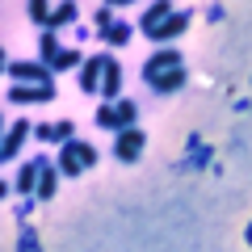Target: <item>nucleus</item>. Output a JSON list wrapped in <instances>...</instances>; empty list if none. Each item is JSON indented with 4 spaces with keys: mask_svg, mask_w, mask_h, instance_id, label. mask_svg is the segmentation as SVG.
<instances>
[{
    "mask_svg": "<svg viewBox=\"0 0 252 252\" xmlns=\"http://www.w3.org/2000/svg\"><path fill=\"white\" fill-rule=\"evenodd\" d=\"M97 164V147L84 143V139H63V152H59V172H67V177H80L84 168H93Z\"/></svg>",
    "mask_w": 252,
    "mask_h": 252,
    "instance_id": "obj_1",
    "label": "nucleus"
},
{
    "mask_svg": "<svg viewBox=\"0 0 252 252\" xmlns=\"http://www.w3.org/2000/svg\"><path fill=\"white\" fill-rule=\"evenodd\" d=\"M42 63L51 67V72H67V67H80V51H76V46L63 51L59 38H55V30H46L42 34Z\"/></svg>",
    "mask_w": 252,
    "mask_h": 252,
    "instance_id": "obj_2",
    "label": "nucleus"
},
{
    "mask_svg": "<svg viewBox=\"0 0 252 252\" xmlns=\"http://www.w3.org/2000/svg\"><path fill=\"white\" fill-rule=\"evenodd\" d=\"M135 118H139V109H135V101H101V109H97V126H105V130H122V126H135Z\"/></svg>",
    "mask_w": 252,
    "mask_h": 252,
    "instance_id": "obj_3",
    "label": "nucleus"
},
{
    "mask_svg": "<svg viewBox=\"0 0 252 252\" xmlns=\"http://www.w3.org/2000/svg\"><path fill=\"white\" fill-rule=\"evenodd\" d=\"M143 143H147V135L139 126H122V130H118V143H114V160L135 164L139 156H143Z\"/></svg>",
    "mask_w": 252,
    "mask_h": 252,
    "instance_id": "obj_4",
    "label": "nucleus"
},
{
    "mask_svg": "<svg viewBox=\"0 0 252 252\" xmlns=\"http://www.w3.org/2000/svg\"><path fill=\"white\" fill-rule=\"evenodd\" d=\"M9 101L13 105H51L55 101V84H13Z\"/></svg>",
    "mask_w": 252,
    "mask_h": 252,
    "instance_id": "obj_5",
    "label": "nucleus"
},
{
    "mask_svg": "<svg viewBox=\"0 0 252 252\" xmlns=\"http://www.w3.org/2000/svg\"><path fill=\"white\" fill-rule=\"evenodd\" d=\"M189 21H193V13H189V9H181V13H168V17H164V21H160V26H156L147 38H152V42H164V46H168L177 34H185V30H189Z\"/></svg>",
    "mask_w": 252,
    "mask_h": 252,
    "instance_id": "obj_6",
    "label": "nucleus"
},
{
    "mask_svg": "<svg viewBox=\"0 0 252 252\" xmlns=\"http://www.w3.org/2000/svg\"><path fill=\"white\" fill-rule=\"evenodd\" d=\"M59 189V168L46 156H38V181H34V202H51Z\"/></svg>",
    "mask_w": 252,
    "mask_h": 252,
    "instance_id": "obj_7",
    "label": "nucleus"
},
{
    "mask_svg": "<svg viewBox=\"0 0 252 252\" xmlns=\"http://www.w3.org/2000/svg\"><path fill=\"white\" fill-rule=\"evenodd\" d=\"M4 72L13 76V84H51V67H46V63H9V67H4Z\"/></svg>",
    "mask_w": 252,
    "mask_h": 252,
    "instance_id": "obj_8",
    "label": "nucleus"
},
{
    "mask_svg": "<svg viewBox=\"0 0 252 252\" xmlns=\"http://www.w3.org/2000/svg\"><path fill=\"white\" fill-rule=\"evenodd\" d=\"M101 97L105 101H114L118 97V89H122V63L114 59V55H101Z\"/></svg>",
    "mask_w": 252,
    "mask_h": 252,
    "instance_id": "obj_9",
    "label": "nucleus"
},
{
    "mask_svg": "<svg viewBox=\"0 0 252 252\" xmlns=\"http://www.w3.org/2000/svg\"><path fill=\"white\" fill-rule=\"evenodd\" d=\"M168 67H181V51L177 46H164V51H156L152 59L143 63V80H156V76L168 72Z\"/></svg>",
    "mask_w": 252,
    "mask_h": 252,
    "instance_id": "obj_10",
    "label": "nucleus"
},
{
    "mask_svg": "<svg viewBox=\"0 0 252 252\" xmlns=\"http://www.w3.org/2000/svg\"><path fill=\"white\" fill-rule=\"evenodd\" d=\"M30 130H34V126H30L26 118H17V122L9 126V135L0 139V164H4V160H13V156H17V147L26 143V135H30Z\"/></svg>",
    "mask_w": 252,
    "mask_h": 252,
    "instance_id": "obj_11",
    "label": "nucleus"
},
{
    "mask_svg": "<svg viewBox=\"0 0 252 252\" xmlns=\"http://www.w3.org/2000/svg\"><path fill=\"white\" fill-rule=\"evenodd\" d=\"M34 135L46 139V143H63V139H72V135H76V126H72V122H38V126H34Z\"/></svg>",
    "mask_w": 252,
    "mask_h": 252,
    "instance_id": "obj_12",
    "label": "nucleus"
},
{
    "mask_svg": "<svg viewBox=\"0 0 252 252\" xmlns=\"http://www.w3.org/2000/svg\"><path fill=\"white\" fill-rule=\"evenodd\" d=\"M147 84H152L160 97H168V93H177L181 84H185V67H168V72H160L156 80H147Z\"/></svg>",
    "mask_w": 252,
    "mask_h": 252,
    "instance_id": "obj_13",
    "label": "nucleus"
},
{
    "mask_svg": "<svg viewBox=\"0 0 252 252\" xmlns=\"http://www.w3.org/2000/svg\"><path fill=\"white\" fill-rule=\"evenodd\" d=\"M80 17V9H76V0H63L59 9H51V17H46L42 30H63V26H72V21Z\"/></svg>",
    "mask_w": 252,
    "mask_h": 252,
    "instance_id": "obj_14",
    "label": "nucleus"
},
{
    "mask_svg": "<svg viewBox=\"0 0 252 252\" xmlns=\"http://www.w3.org/2000/svg\"><path fill=\"white\" fill-rule=\"evenodd\" d=\"M168 13H172V9H168V0H156L152 9H147V13H143V17H139V34H152V30H156V26H160V21H164V17H168Z\"/></svg>",
    "mask_w": 252,
    "mask_h": 252,
    "instance_id": "obj_15",
    "label": "nucleus"
},
{
    "mask_svg": "<svg viewBox=\"0 0 252 252\" xmlns=\"http://www.w3.org/2000/svg\"><path fill=\"white\" fill-rule=\"evenodd\" d=\"M97 34L105 38L109 46H126V42H130V34H135V30L126 26V21H109V26H105V30H97Z\"/></svg>",
    "mask_w": 252,
    "mask_h": 252,
    "instance_id": "obj_16",
    "label": "nucleus"
},
{
    "mask_svg": "<svg viewBox=\"0 0 252 252\" xmlns=\"http://www.w3.org/2000/svg\"><path fill=\"white\" fill-rule=\"evenodd\" d=\"M97 84H101V55H93V59L80 67V89L84 93H97Z\"/></svg>",
    "mask_w": 252,
    "mask_h": 252,
    "instance_id": "obj_17",
    "label": "nucleus"
},
{
    "mask_svg": "<svg viewBox=\"0 0 252 252\" xmlns=\"http://www.w3.org/2000/svg\"><path fill=\"white\" fill-rule=\"evenodd\" d=\"M34 181H38V156H34V160H26V164H21V172H17V193L34 198Z\"/></svg>",
    "mask_w": 252,
    "mask_h": 252,
    "instance_id": "obj_18",
    "label": "nucleus"
},
{
    "mask_svg": "<svg viewBox=\"0 0 252 252\" xmlns=\"http://www.w3.org/2000/svg\"><path fill=\"white\" fill-rule=\"evenodd\" d=\"M26 13H30V21L46 26V17H51V4H46V0H30V4H26Z\"/></svg>",
    "mask_w": 252,
    "mask_h": 252,
    "instance_id": "obj_19",
    "label": "nucleus"
},
{
    "mask_svg": "<svg viewBox=\"0 0 252 252\" xmlns=\"http://www.w3.org/2000/svg\"><path fill=\"white\" fill-rule=\"evenodd\" d=\"M109 21H114V13H109V9H105V4H101V9H97V17H93V26H97V30H105V26H109Z\"/></svg>",
    "mask_w": 252,
    "mask_h": 252,
    "instance_id": "obj_20",
    "label": "nucleus"
},
{
    "mask_svg": "<svg viewBox=\"0 0 252 252\" xmlns=\"http://www.w3.org/2000/svg\"><path fill=\"white\" fill-rule=\"evenodd\" d=\"M21 248H38V235L34 231H21Z\"/></svg>",
    "mask_w": 252,
    "mask_h": 252,
    "instance_id": "obj_21",
    "label": "nucleus"
},
{
    "mask_svg": "<svg viewBox=\"0 0 252 252\" xmlns=\"http://www.w3.org/2000/svg\"><path fill=\"white\" fill-rule=\"evenodd\" d=\"M122 4H135V0H105V9H122Z\"/></svg>",
    "mask_w": 252,
    "mask_h": 252,
    "instance_id": "obj_22",
    "label": "nucleus"
},
{
    "mask_svg": "<svg viewBox=\"0 0 252 252\" xmlns=\"http://www.w3.org/2000/svg\"><path fill=\"white\" fill-rule=\"evenodd\" d=\"M4 198H9V185H4V181H0V202H4Z\"/></svg>",
    "mask_w": 252,
    "mask_h": 252,
    "instance_id": "obj_23",
    "label": "nucleus"
},
{
    "mask_svg": "<svg viewBox=\"0 0 252 252\" xmlns=\"http://www.w3.org/2000/svg\"><path fill=\"white\" fill-rule=\"evenodd\" d=\"M4 67H9V59H4V46H0V72H4Z\"/></svg>",
    "mask_w": 252,
    "mask_h": 252,
    "instance_id": "obj_24",
    "label": "nucleus"
}]
</instances>
